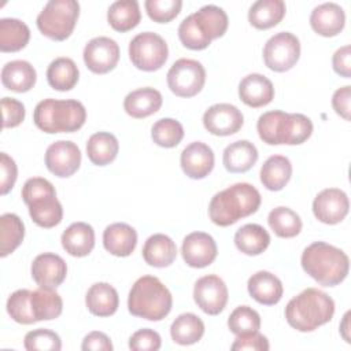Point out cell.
<instances>
[{
    "label": "cell",
    "mask_w": 351,
    "mask_h": 351,
    "mask_svg": "<svg viewBox=\"0 0 351 351\" xmlns=\"http://www.w3.org/2000/svg\"><path fill=\"white\" fill-rule=\"evenodd\" d=\"M346 25V12L336 3H322L310 15L311 29L322 37L337 36Z\"/></svg>",
    "instance_id": "ffe728a7"
},
{
    "label": "cell",
    "mask_w": 351,
    "mask_h": 351,
    "mask_svg": "<svg viewBox=\"0 0 351 351\" xmlns=\"http://www.w3.org/2000/svg\"><path fill=\"white\" fill-rule=\"evenodd\" d=\"M270 348L269 340L262 333L251 332L244 335H237L230 346L233 351H267Z\"/></svg>",
    "instance_id": "c3c4849f"
},
{
    "label": "cell",
    "mask_w": 351,
    "mask_h": 351,
    "mask_svg": "<svg viewBox=\"0 0 351 351\" xmlns=\"http://www.w3.org/2000/svg\"><path fill=\"white\" fill-rule=\"evenodd\" d=\"M81 165V151L73 141L58 140L45 151V166L56 177L73 176Z\"/></svg>",
    "instance_id": "4fadbf2b"
},
{
    "label": "cell",
    "mask_w": 351,
    "mask_h": 351,
    "mask_svg": "<svg viewBox=\"0 0 351 351\" xmlns=\"http://www.w3.org/2000/svg\"><path fill=\"white\" fill-rule=\"evenodd\" d=\"M258 160V149L248 140H237L223 149L222 162L229 173H245Z\"/></svg>",
    "instance_id": "f546056e"
},
{
    "label": "cell",
    "mask_w": 351,
    "mask_h": 351,
    "mask_svg": "<svg viewBox=\"0 0 351 351\" xmlns=\"http://www.w3.org/2000/svg\"><path fill=\"white\" fill-rule=\"evenodd\" d=\"M80 78V71L75 62L70 58H56L47 69V81L51 88L66 92L71 90Z\"/></svg>",
    "instance_id": "e575fe53"
},
{
    "label": "cell",
    "mask_w": 351,
    "mask_h": 351,
    "mask_svg": "<svg viewBox=\"0 0 351 351\" xmlns=\"http://www.w3.org/2000/svg\"><path fill=\"white\" fill-rule=\"evenodd\" d=\"M335 314L333 299L317 289L307 288L292 298L285 307V318L289 326L299 332H313L328 324Z\"/></svg>",
    "instance_id": "3957f363"
},
{
    "label": "cell",
    "mask_w": 351,
    "mask_h": 351,
    "mask_svg": "<svg viewBox=\"0 0 351 351\" xmlns=\"http://www.w3.org/2000/svg\"><path fill=\"white\" fill-rule=\"evenodd\" d=\"M84 63L95 74H106L115 69L119 60V45L115 40L99 36L88 41L84 48Z\"/></svg>",
    "instance_id": "7c38bea8"
},
{
    "label": "cell",
    "mask_w": 351,
    "mask_h": 351,
    "mask_svg": "<svg viewBox=\"0 0 351 351\" xmlns=\"http://www.w3.org/2000/svg\"><path fill=\"white\" fill-rule=\"evenodd\" d=\"M25 225L22 219L12 213L0 217V256L12 254L23 241Z\"/></svg>",
    "instance_id": "ab89813d"
},
{
    "label": "cell",
    "mask_w": 351,
    "mask_h": 351,
    "mask_svg": "<svg viewBox=\"0 0 351 351\" xmlns=\"http://www.w3.org/2000/svg\"><path fill=\"white\" fill-rule=\"evenodd\" d=\"M214 152L202 141H193L186 145L180 156L182 171L192 180L207 177L214 169Z\"/></svg>",
    "instance_id": "d6986e66"
},
{
    "label": "cell",
    "mask_w": 351,
    "mask_h": 351,
    "mask_svg": "<svg viewBox=\"0 0 351 351\" xmlns=\"http://www.w3.org/2000/svg\"><path fill=\"white\" fill-rule=\"evenodd\" d=\"M256 130L261 140L269 145H299L310 138L313 122L303 114L273 110L258 118Z\"/></svg>",
    "instance_id": "277c9868"
},
{
    "label": "cell",
    "mask_w": 351,
    "mask_h": 351,
    "mask_svg": "<svg viewBox=\"0 0 351 351\" xmlns=\"http://www.w3.org/2000/svg\"><path fill=\"white\" fill-rule=\"evenodd\" d=\"M23 346L27 351H59L62 340L53 330L38 328L25 335Z\"/></svg>",
    "instance_id": "f6af8a7d"
},
{
    "label": "cell",
    "mask_w": 351,
    "mask_h": 351,
    "mask_svg": "<svg viewBox=\"0 0 351 351\" xmlns=\"http://www.w3.org/2000/svg\"><path fill=\"white\" fill-rule=\"evenodd\" d=\"M204 335V322L193 313L180 314L170 326V336L180 346L197 343Z\"/></svg>",
    "instance_id": "f35d334b"
},
{
    "label": "cell",
    "mask_w": 351,
    "mask_h": 351,
    "mask_svg": "<svg viewBox=\"0 0 351 351\" xmlns=\"http://www.w3.org/2000/svg\"><path fill=\"white\" fill-rule=\"evenodd\" d=\"M239 97L245 106L259 108L267 106L274 99V86L263 74L252 73L240 81Z\"/></svg>",
    "instance_id": "44dd1931"
},
{
    "label": "cell",
    "mask_w": 351,
    "mask_h": 351,
    "mask_svg": "<svg viewBox=\"0 0 351 351\" xmlns=\"http://www.w3.org/2000/svg\"><path fill=\"white\" fill-rule=\"evenodd\" d=\"M270 244V234L258 223H245L234 233L236 248L245 255H259Z\"/></svg>",
    "instance_id": "d6a6232c"
},
{
    "label": "cell",
    "mask_w": 351,
    "mask_h": 351,
    "mask_svg": "<svg viewBox=\"0 0 351 351\" xmlns=\"http://www.w3.org/2000/svg\"><path fill=\"white\" fill-rule=\"evenodd\" d=\"M229 298L228 287L223 280L215 274L200 277L193 287V300L197 307L208 314L218 315L226 307Z\"/></svg>",
    "instance_id": "8fae6325"
},
{
    "label": "cell",
    "mask_w": 351,
    "mask_h": 351,
    "mask_svg": "<svg viewBox=\"0 0 351 351\" xmlns=\"http://www.w3.org/2000/svg\"><path fill=\"white\" fill-rule=\"evenodd\" d=\"M287 7L282 0H258L248 11V22L259 30H266L277 26L284 15Z\"/></svg>",
    "instance_id": "1f68e13d"
},
{
    "label": "cell",
    "mask_w": 351,
    "mask_h": 351,
    "mask_svg": "<svg viewBox=\"0 0 351 351\" xmlns=\"http://www.w3.org/2000/svg\"><path fill=\"white\" fill-rule=\"evenodd\" d=\"M267 223L276 236L281 239H292L302 230V219L289 207H276L269 213Z\"/></svg>",
    "instance_id": "60d3db41"
},
{
    "label": "cell",
    "mask_w": 351,
    "mask_h": 351,
    "mask_svg": "<svg viewBox=\"0 0 351 351\" xmlns=\"http://www.w3.org/2000/svg\"><path fill=\"white\" fill-rule=\"evenodd\" d=\"M141 254L149 266L167 267L177 256V245L167 234L155 233L145 240Z\"/></svg>",
    "instance_id": "f1b7e54d"
},
{
    "label": "cell",
    "mask_w": 351,
    "mask_h": 351,
    "mask_svg": "<svg viewBox=\"0 0 351 351\" xmlns=\"http://www.w3.org/2000/svg\"><path fill=\"white\" fill-rule=\"evenodd\" d=\"M63 250L75 258L86 256L95 247V230L86 222L71 223L60 237Z\"/></svg>",
    "instance_id": "d4e9b609"
},
{
    "label": "cell",
    "mask_w": 351,
    "mask_h": 351,
    "mask_svg": "<svg viewBox=\"0 0 351 351\" xmlns=\"http://www.w3.org/2000/svg\"><path fill=\"white\" fill-rule=\"evenodd\" d=\"M340 335L347 343H351L350 340V311H347L343 317V321L340 324Z\"/></svg>",
    "instance_id": "11a10c76"
},
{
    "label": "cell",
    "mask_w": 351,
    "mask_h": 351,
    "mask_svg": "<svg viewBox=\"0 0 351 351\" xmlns=\"http://www.w3.org/2000/svg\"><path fill=\"white\" fill-rule=\"evenodd\" d=\"M119 143L112 133L97 132L88 138L86 155L96 166L110 165L118 155Z\"/></svg>",
    "instance_id": "8d00e7d4"
},
{
    "label": "cell",
    "mask_w": 351,
    "mask_h": 351,
    "mask_svg": "<svg viewBox=\"0 0 351 351\" xmlns=\"http://www.w3.org/2000/svg\"><path fill=\"white\" fill-rule=\"evenodd\" d=\"M148 16L158 23L173 21L181 11V0H147L144 3Z\"/></svg>",
    "instance_id": "bcb514c9"
},
{
    "label": "cell",
    "mask_w": 351,
    "mask_h": 351,
    "mask_svg": "<svg viewBox=\"0 0 351 351\" xmlns=\"http://www.w3.org/2000/svg\"><path fill=\"white\" fill-rule=\"evenodd\" d=\"M30 293L29 289H18L7 299V313L18 324L32 325L37 322L30 306Z\"/></svg>",
    "instance_id": "7bdbcfd3"
},
{
    "label": "cell",
    "mask_w": 351,
    "mask_h": 351,
    "mask_svg": "<svg viewBox=\"0 0 351 351\" xmlns=\"http://www.w3.org/2000/svg\"><path fill=\"white\" fill-rule=\"evenodd\" d=\"M110 26L121 33L134 29L141 21L140 5L136 0H117L107 11Z\"/></svg>",
    "instance_id": "d590c367"
},
{
    "label": "cell",
    "mask_w": 351,
    "mask_h": 351,
    "mask_svg": "<svg viewBox=\"0 0 351 351\" xmlns=\"http://www.w3.org/2000/svg\"><path fill=\"white\" fill-rule=\"evenodd\" d=\"M350 103H351V86L346 85L339 88L332 96V107L337 115L350 121Z\"/></svg>",
    "instance_id": "db71d44e"
},
{
    "label": "cell",
    "mask_w": 351,
    "mask_h": 351,
    "mask_svg": "<svg viewBox=\"0 0 351 351\" xmlns=\"http://www.w3.org/2000/svg\"><path fill=\"white\" fill-rule=\"evenodd\" d=\"M30 306L36 321L55 319L62 314L63 300L60 295L52 288H43L32 291Z\"/></svg>",
    "instance_id": "836d02e7"
},
{
    "label": "cell",
    "mask_w": 351,
    "mask_h": 351,
    "mask_svg": "<svg viewBox=\"0 0 351 351\" xmlns=\"http://www.w3.org/2000/svg\"><path fill=\"white\" fill-rule=\"evenodd\" d=\"M103 245L114 256H129L137 245V232L125 222L111 223L103 232Z\"/></svg>",
    "instance_id": "603a6c76"
},
{
    "label": "cell",
    "mask_w": 351,
    "mask_h": 351,
    "mask_svg": "<svg viewBox=\"0 0 351 351\" xmlns=\"http://www.w3.org/2000/svg\"><path fill=\"white\" fill-rule=\"evenodd\" d=\"M85 304L90 314L96 317H110L119 306L117 289L108 282H95L85 295Z\"/></svg>",
    "instance_id": "83f0119b"
},
{
    "label": "cell",
    "mask_w": 351,
    "mask_h": 351,
    "mask_svg": "<svg viewBox=\"0 0 351 351\" xmlns=\"http://www.w3.org/2000/svg\"><path fill=\"white\" fill-rule=\"evenodd\" d=\"M30 40L29 26L16 18L0 19V51L18 52L23 49Z\"/></svg>",
    "instance_id": "74e56055"
},
{
    "label": "cell",
    "mask_w": 351,
    "mask_h": 351,
    "mask_svg": "<svg viewBox=\"0 0 351 351\" xmlns=\"http://www.w3.org/2000/svg\"><path fill=\"white\" fill-rule=\"evenodd\" d=\"M34 125L44 133H73L86 121L84 104L74 99H44L33 111Z\"/></svg>",
    "instance_id": "8992f818"
},
{
    "label": "cell",
    "mask_w": 351,
    "mask_h": 351,
    "mask_svg": "<svg viewBox=\"0 0 351 351\" xmlns=\"http://www.w3.org/2000/svg\"><path fill=\"white\" fill-rule=\"evenodd\" d=\"M218 254L217 243L208 233L192 232L185 236L181 247L184 262L195 269H203L211 265Z\"/></svg>",
    "instance_id": "e0dca14e"
},
{
    "label": "cell",
    "mask_w": 351,
    "mask_h": 351,
    "mask_svg": "<svg viewBox=\"0 0 351 351\" xmlns=\"http://www.w3.org/2000/svg\"><path fill=\"white\" fill-rule=\"evenodd\" d=\"M162 346V339L158 332L149 328L138 329L129 339V348L133 351H158Z\"/></svg>",
    "instance_id": "7dc6e473"
},
{
    "label": "cell",
    "mask_w": 351,
    "mask_h": 351,
    "mask_svg": "<svg viewBox=\"0 0 351 351\" xmlns=\"http://www.w3.org/2000/svg\"><path fill=\"white\" fill-rule=\"evenodd\" d=\"M332 66L336 74L344 78L351 77V47L344 45L339 48L332 56Z\"/></svg>",
    "instance_id": "f5cc1de1"
},
{
    "label": "cell",
    "mask_w": 351,
    "mask_h": 351,
    "mask_svg": "<svg viewBox=\"0 0 351 351\" xmlns=\"http://www.w3.org/2000/svg\"><path fill=\"white\" fill-rule=\"evenodd\" d=\"M188 19L195 32L207 45H210L213 40L222 37L229 25L226 12L214 4L203 5L196 12L188 15Z\"/></svg>",
    "instance_id": "9a60e30c"
},
{
    "label": "cell",
    "mask_w": 351,
    "mask_h": 351,
    "mask_svg": "<svg viewBox=\"0 0 351 351\" xmlns=\"http://www.w3.org/2000/svg\"><path fill=\"white\" fill-rule=\"evenodd\" d=\"M112 348L114 347L110 337L99 330L88 333L81 344L82 351H111Z\"/></svg>",
    "instance_id": "816d5d0a"
},
{
    "label": "cell",
    "mask_w": 351,
    "mask_h": 351,
    "mask_svg": "<svg viewBox=\"0 0 351 351\" xmlns=\"http://www.w3.org/2000/svg\"><path fill=\"white\" fill-rule=\"evenodd\" d=\"M151 137L156 145L173 148L181 143L184 137V128L177 119L162 118L152 125Z\"/></svg>",
    "instance_id": "b9f144b4"
},
{
    "label": "cell",
    "mask_w": 351,
    "mask_h": 351,
    "mask_svg": "<svg viewBox=\"0 0 351 351\" xmlns=\"http://www.w3.org/2000/svg\"><path fill=\"white\" fill-rule=\"evenodd\" d=\"M350 210L348 196L339 188H326L321 191L313 202V213L315 218L326 225L341 222Z\"/></svg>",
    "instance_id": "5bb4252c"
},
{
    "label": "cell",
    "mask_w": 351,
    "mask_h": 351,
    "mask_svg": "<svg viewBox=\"0 0 351 351\" xmlns=\"http://www.w3.org/2000/svg\"><path fill=\"white\" fill-rule=\"evenodd\" d=\"M292 165L284 155H273L261 167V182L269 191H281L291 180Z\"/></svg>",
    "instance_id": "4dcf8cb0"
},
{
    "label": "cell",
    "mask_w": 351,
    "mask_h": 351,
    "mask_svg": "<svg viewBox=\"0 0 351 351\" xmlns=\"http://www.w3.org/2000/svg\"><path fill=\"white\" fill-rule=\"evenodd\" d=\"M18 167L15 160L5 152L0 154V193L7 195L15 185Z\"/></svg>",
    "instance_id": "f907efd6"
},
{
    "label": "cell",
    "mask_w": 351,
    "mask_h": 351,
    "mask_svg": "<svg viewBox=\"0 0 351 351\" xmlns=\"http://www.w3.org/2000/svg\"><path fill=\"white\" fill-rule=\"evenodd\" d=\"M1 110H3V128H16L25 119V106L12 97L1 99Z\"/></svg>",
    "instance_id": "681fc988"
},
{
    "label": "cell",
    "mask_w": 351,
    "mask_h": 351,
    "mask_svg": "<svg viewBox=\"0 0 351 351\" xmlns=\"http://www.w3.org/2000/svg\"><path fill=\"white\" fill-rule=\"evenodd\" d=\"M166 77L167 85L176 96L192 97L203 89L206 70L200 62L181 58L171 64Z\"/></svg>",
    "instance_id": "9c48e42d"
},
{
    "label": "cell",
    "mask_w": 351,
    "mask_h": 351,
    "mask_svg": "<svg viewBox=\"0 0 351 351\" xmlns=\"http://www.w3.org/2000/svg\"><path fill=\"white\" fill-rule=\"evenodd\" d=\"M162 93L158 89L145 86L128 93L123 100V108L132 118L141 119L155 114L162 107Z\"/></svg>",
    "instance_id": "cb8c5ba5"
},
{
    "label": "cell",
    "mask_w": 351,
    "mask_h": 351,
    "mask_svg": "<svg viewBox=\"0 0 351 351\" xmlns=\"http://www.w3.org/2000/svg\"><path fill=\"white\" fill-rule=\"evenodd\" d=\"M228 326L236 336L256 332L261 328V315L250 306H239L230 313Z\"/></svg>",
    "instance_id": "ee69618b"
},
{
    "label": "cell",
    "mask_w": 351,
    "mask_h": 351,
    "mask_svg": "<svg viewBox=\"0 0 351 351\" xmlns=\"http://www.w3.org/2000/svg\"><path fill=\"white\" fill-rule=\"evenodd\" d=\"M129 58L138 70L156 71L166 63L169 47L158 33L143 32L129 43Z\"/></svg>",
    "instance_id": "ba28073f"
},
{
    "label": "cell",
    "mask_w": 351,
    "mask_h": 351,
    "mask_svg": "<svg viewBox=\"0 0 351 351\" xmlns=\"http://www.w3.org/2000/svg\"><path fill=\"white\" fill-rule=\"evenodd\" d=\"M80 16V4L75 0H51L37 15L38 30L48 38L63 41L69 38Z\"/></svg>",
    "instance_id": "52a82bcc"
},
{
    "label": "cell",
    "mask_w": 351,
    "mask_h": 351,
    "mask_svg": "<svg viewBox=\"0 0 351 351\" xmlns=\"http://www.w3.org/2000/svg\"><path fill=\"white\" fill-rule=\"evenodd\" d=\"M300 58V41L289 32L271 36L263 47V62L276 73L291 70Z\"/></svg>",
    "instance_id": "30bf717a"
},
{
    "label": "cell",
    "mask_w": 351,
    "mask_h": 351,
    "mask_svg": "<svg viewBox=\"0 0 351 351\" xmlns=\"http://www.w3.org/2000/svg\"><path fill=\"white\" fill-rule=\"evenodd\" d=\"M33 281L43 288H58L67 276L64 259L53 252H44L34 258L30 267Z\"/></svg>",
    "instance_id": "ac0fdd59"
},
{
    "label": "cell",
    "mask_w": 351,
    "mask_h": 351,
    "mask_svg": "<svg viewBox=\"0 0 351 351\" xmlns=\"http://www.w3.org/2000/svg\"><path fill=\"white\" fill-rule=\"evenodd\" d=\"M37 80L36 69L27 60H11L1 69V84L5 89L23 93L30 90Z\"/></svg>",
    "instance_id": "484cf974"
},
{
    "label": "cell",
    "mask_w": 351,
    "mask_h": 351,
    "mask_svg": "<svg viewBox=\"0 0 351 351\" xmlns=\"http://www.w3.org/2000/svg\"><path fill=\"white\" fill-rule=\"evenodd\" d=\"M26 206L32 221L41 228L49 229L62 222L63 208L60 202L56 199V192L34 197Z\"/></svg>",
    "instance_id": "4316f807"
},
{
    "label": "cell",
    "mask_w": 351,
    "mask_h": 351,
    "mask_svg": "<svg viewBox=\"0 0 351 351\" xmlns=\"http://www.w3.org/2000/svg\"><path fill=\"white\" fill-rule=\"evenodd\" d=\"M244 123L241 111L229 103H218L208 107L203 114L206 130L214 136H230L237 133Z\"/></svg>",
    "instance_id": "2e32d148"
},
{
    "label": "cell",
    "mask_w": 351,
    "mask_h": 351,
    "mask_svg": "<svg viewBox=\"0 0 351 351\" xmlns=\"http://www.w3.org/2000/svg\"><path fill=\"white\" fill-rule=\"evenodd\" d=\"M259 191L248 182H237L217 192L208 204V217L218 226H229L258 211Z\"/></svg>",
    "instance_id": "6da1fadb"
},
{
    "label": "cell",
    "mask_w": 351,
    "mask_h": 351,
    "mask_svg": "<svg viewBox=\"0 0 351 351\" xmlns=\"http://www.w3.org/2000/svg\"><path fill=\"white\" fill-rule=\"evenodd\" d=\"M247 289L250 296L261 304H277L284 293L281 280L270 271L259 270L248 278Z\"/></svg>",
    "instance_id": "7402d4cb"
},
{
    "label": "cell",
    "mask_w": 351,
    "mask_h": 351,
    "mask_svg": "<svg viewBox=\"0 0 351 351\" xmlns=\"http://www.w3.org/2000/svg\"><path fill=\"white\" fill-rule=\"evenodd\" d=\"M303 270L319 285L335 287L343 282L350 270L347 254L328 243L314 241L307 245L300 258Z\"/></svg>",
    "instance_id": "7a4b0ae2"
},
{
    "label": "cell",
    "mask_w": 351,
    "mask_h": 351,
    "mask_svg": "<svg viewBox=\"0 0 351 351\" xmlns=\"http://www.w3.org/2000/svg\"><path fill=\"white\" fill-rule=\"evenodd\" d=\"M173 296L167 287L155 276H143L132 285L128 310L132 315L148 321H160L169 315Z\"/></svg>",
    "instance_id": "5b68a950"
}]
</instances>
